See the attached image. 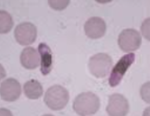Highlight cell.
<instances>
[{
    "mask_svg": "<svg viewBox=\"0 0 150 116\" xmlns=\"http://www.w3.org/2000/svg\"><path fill=\"white\" fill-rule=\"evenodd\" d=\"M100 104V99L96 94L91 92H85L79 94L75 98L73 109L79 115H92L98 111Z\"/></svg>",
    "mask_w": 150,
    "mask_h": 116,
    "instance_id": "cell-1",
    "label": "cell"
},
{
    "mask_svg": "<svg viewBox=\"0 0 150 116\" xmlns=\"http://www.w3.org/2000/svg\"><path fill=\"white\" fill-rule=\"evenodd\" d=\"M45 104L53 111L64 108L69 101V93L64 87L54 85L47 89L44 96Z\"/></svg>",
    "mask_w": 150,
    "mask_h": 116,
    "instance_id": "cell-2",
    "label": "cell"
},
{
    "mask_svg": "<svg viewBox=\"0 0 150 116\" xmlns=\"http://www.w3.org/2000/svg\"><path fill=\"white\" fill-rule=\"evenodd\" d=\"M112 66V60L109 55L100 53L90 58L88 67L90 72L98 79H102L108 75Z\"/></svg>",
    "mask_w": 150,
    "mask_h": 116,
    "instance_id": "cell-3",
    "label": "cell"
},
{
    "mask_svg": "<svg viewBox=\"0 0 150 116\" xmlns=\"http://www.w3.org/2000/svg\"><path fill=\"white\" fill-rule=\"evenodd\" d=\"M135 60V54L130 53L126 54L119 60L112 70L108 83L111 87H116L120 83L128 68L132 65Z\"/></svg>",
    "mask_w": 150,
    "mask_h": 116,
    "instance_id": "cell-4",
    "label": "cell"
},
{
    "mask_svg": "<svg viewBox=\"0 0 150 116\" xmlns=\"http://www.w3.org/2000/svg\"><path fill=\"white\" fill-rule=\"evenodd\" d=\"M118 45L123 52H134L140 48L142 36L134 29H125L122 31L118 37Z\"/></svg>",
    "mask_w": 150,
    "mask_h": 116,
    "instance_id": "cell-5",
    "label": "cell"
},
{
    "mask_svg": "<svg viewBox=\"0 0 150 116\" xmlns=\"http://www.w3.org/2000/svg\"><path fill=\"white\" fill-rule=\"evenodd\" d=\"M15 39L21 46H29L34 43L37 37V28L30 22H23L14 30Z\"/></svg>",
    "mask_w": 150,
    "mask_h": 116,
    "instance_id": "cell-6",
    "label": "cell"
},
{
    "mask_svg": "<svg viewBox=\"0 0 150 116\" xmlns=\"http://www.w3.org/2000/svg\"><path fill=\"white\" fill-rule=\"evenodd\" d=\"M129 108V103L125 96L122 94H113L109 96L106 111L108 115L124 116L127 115Z\"/></svg>",
    "mask_w": 150,
    "mask_h": 116,
    "instance_id": "cell-7",
    "label": "cell"
},
{
    "mask_svg": "<svg viewBox=\"0 0 150 116\" xmlns=\"http://www.w3.org/2000/svg\"><path fill=\"white\" fill-rule=\"evenodd\" d=\"M21 94V88L17 79H7L1 83L0 95L1 98L6 102L16 101Z\"/></svg>",
    "mask_w": 150,
    "mask_h": 116,
    "instance_id": "cell-8",
    "label": "cell"
},
{
    "mask_svg": "<svg viewBox=\"0 0 150 116\" xmlns=\"http://www.w3.org/2000/svg\"><path fill=\"white\" fill-rule=\"evenodd\" d=\"M85 34L91 39H98L103 37L106 32L105 20L98 17L89 18L84 25Z\"/></svg>",
    "mask_w": 150,
    "mask_h": 116,
    "instance_id": "cell-9",
    "label": "cell"
},
{
    "mask_svg": "<svg viewBox=\"0 0 150 116\" xmlns=\"http://www.w3.org/2000/svg\"><path fill=\"white\" fill-rule=\"evenodd\" d=\"M40 56L37 50L33 47L25 48L21 53V64L26 69H35L40 65Z\"/></svg>",
    "mask_w": 150,
    "mask_h": 116,
    "instance_id": "cell-10",
    "label": "cell"
},
{
    "mask_svg": "<svg viewBox=\"0 0 150 116\" xmlns=\"http://www.w3.org/2000/svg\"><path fill=\"white\" fill-rule=\"evenodd\" d=\"M38 51L41 59V72L42 75H47L52 70L53 55L51 49L46 43L41 42L38 46Z\"/></svg>",
    "mask_w": 150,
    "mask_h": 116,
    "instance_id": "cell-11",
    "label": "cell"
},
{
    "mask_svg": "<svg viewBox=\"0 0 150 116\" xmlns=\"http://www.w3.org/2000/svg\"><path fill=\"white\" fill-rule=\"evenodd\" d=\"M24 93L28 99L37 100L42 96L43 89L40 82L35 79H32L25 82L24 85Z\"/></svg>",
    "mask_w": 150,
    "mask_h": 116,
    "instance_id": "cell-12",
    "label": "cell"
},
{
    "mask_svg": "<svg viewBox=\"0 0 150 116\" xmlns=\"http://www.w3.org/2000/svg\"><path fill=\"white\" fill-rule=\"evenodd\" d=\"M13 26L12 17L5 10L0 11V33L7 34L11 31Z\"/></svg>",
    "mask_w": 150,
    "mask_h": 116,
    "instance_id": "cell-13",
    "label": "cell"
},
{
    "mask_svg": "<svg viewBox=\"0 0 150 116\" xmlns=\"http://www.w3.org/2000/svg\"><path fill=\"white\" fill-rule=\"evenodd\" d=\"M69 0H49L48 4L54 10H63L69 5Z\"/></svg>",
    "mask_w": 150,
    "mask_h": 116,
    "instance_id": "cell-14",
    "label": "cell"
},
{
    "mask_svg": "<svg viewBox=\"0 0 150 116\" xmlns=\"http://www.w3.org/2000/svg\"><path fill=\"white\" fill-rule=\"evenodd\" d=\"M149 82H148L141 88V96L145 102L147 104H149Z\"/></svg>",
    "mask_w": 150,
    "mask_h": 116,
    "instance_id": "cell-15",
    "label": "cell"
},
{
    "mask_svg": "<svg viewBox=\"0 0 150 116\" xmlns=\"http://www.w3.org/2000/svg\"><path fill=\"white\" fill-rule=\"evenodd\" d=\"M141 31L143 36L147 40H149V18L144 20L141 27Z\"/></svg>",
    "mask_w": 150,
    "mask_h": 116,
    "instance_id": "cell-16",
    "label": "cell"
}]
</instances>
